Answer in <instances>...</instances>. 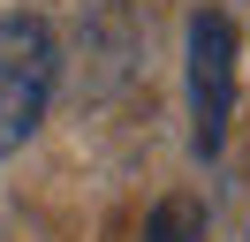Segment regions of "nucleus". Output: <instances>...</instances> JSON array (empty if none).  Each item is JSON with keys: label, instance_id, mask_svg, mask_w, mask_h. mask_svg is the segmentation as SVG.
I'll list each match as a JSON object with an SVG mask.
<instances>
[{"label": "nucleus", "instance_id": "f257e3e1", "mask_svg": "<svg viewBox=\"0 0 250 242\" xmlns=\"http://www.w3.org/2000/svg\"><path fill=\"white\" fill-rule=\"evenodd\" d=\"M53 76H61L53 30L38 15H0V159L38 136L53 106Z\"/></svg>", "mask_w": 250, "mask_h": 242}, {"label": "nucleus", "instance_id": "7ed1b4c3", "mask_svg": "<svg viewBox=\"0 0 250 242\" xmlns=\"http://www.w3.org/2000/svg\"><path fill=\"white\" fill-rule=\"evenodd\" d=\"M144 242H205V204H197V197H167V204H152Z\"/></svg>", "mask_w": 250, "mask_h": 242}, {"label": "nucleus", "instance_id": "f03ea898", "mask_svg": "<svg viewBox=\"0 0 250 242\" xmlns=\"http://www.w3.org/2000/svg\"><path fill=\"white\" fill-rule=\"evenodd\" d=\"M228 114H235V23L220 8H197L189 15V144L197 159L228 144Z\"/></svg>", "mask_w": 250, "mask_h": 242}]
</instances>
